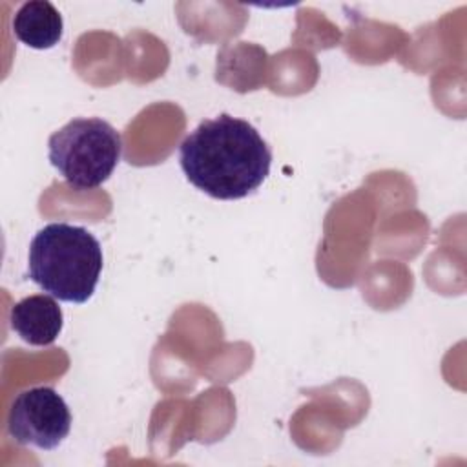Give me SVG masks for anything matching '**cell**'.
I'll use <instances>...</instances> for the list:
<instances>
[{
    "mask_svg": "<svg viewBox=\"0 0 467 467\" xmlns=\"http://www.w3.org/2000/svg\"><path fill=\"white\" fill-rule=\"evenodd\" d=\"M179 162L195 188L213 199L234 201L265 182L272 151L250 122L221 113L186 135L179 146Z\"/></svg>",
    "mask_w": 467,
    "mask_h": 467,
    "instance_id": "6da1fadb",
    "label": "cell"
},
{
    "mask_svg": "<svg viewBox=\"0 0 467 467\" xmlns=\"http://www.w3.org/2000/svg\"><path fill=\"white\" fill-rule=\"evenodd\" d=\"M102 246L84 226L49 223L29 244L27 274L58 301L86 303L102 272Z\"/></svg>",
    "mask_w": 467,
    "mask_h": 467,
    "instance_id": "7a4b0ae2",
    "label": "cell"
},
{
    "mask_svg": "<svg viewBox=\"0 0 467 467\" xmlns=\"http://www.w3.org/2000/svg\"><path fill=\"white\" fill-rule=\"evenodd\" d=\"M120 153V133L99 117L73 119L47 140L51 164L75 190H93L106 182Z\"/></svg>",
    "mask_w": 467,
    "mask_h": 467,
    "instance_id": "3957f363",
    "label": "cell"
},
{
    "mask_svg": "<svg viewBox=\"0 0 467 467\" xmlns=\"http://www.w3.org/2000/svg\"><path fill=\"white\" fill-rule=\"evenodd\" d=\"M71 412L53 387H31L11 403L7 432L20 445L57 449L69 434Z\"/></svg>",
    "mask_w": 467,
    "mask_h": 467,
    "instance_id": "277c9868",
    "label": "cell"
},
{
    "mask_svg": "<svg viewBox=\"0 0 467 467\" xmlns=\"http://www.w3.org/2000/svg\"><path fill=\"white\" fill-rule=\"evenodd\" d=\"M11 328L33 347H47L55 343L62 332V308L51 296L36 294L15 303L9 314Z\"/></svg>",
    "mask_w": 467,
    "mask_h": 467,
    "instance_id": "5b68a950",
    "label": "cell"
},
{
    "mask_svg": "<svg viewBox=\"0 0 467 467\" xmlns=\"http://www.w3.org/2000/svg\"><path fill=\"white\" fill-rule=\"evenodd\" d=\"M13 31L15 36L27 47L49 49L62 38V15L47 0H31L22 4L15 13Z\"/></svg>",
    "mask_w": 467,
    "mask_h": 467,
    "instance_id": "8992f818",
    "label": "cell"
}]
</instances>
